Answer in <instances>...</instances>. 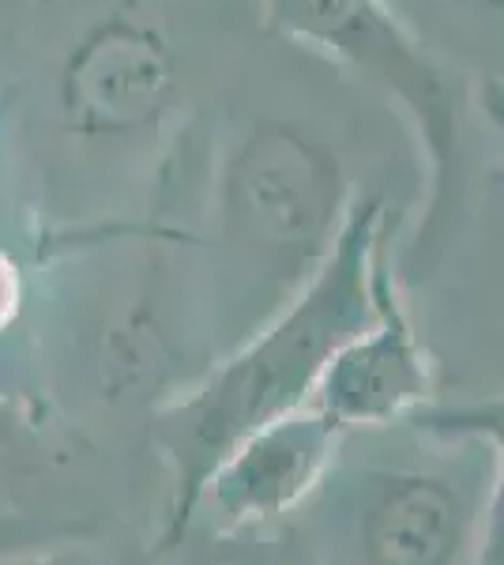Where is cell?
Returning <instances> with one entry per match:
<instances>
[{"label": "cell", "mask_w": 504, "mask_h": 565, "mask_svg": "<svg viewBox=\"0 0 504 565\" xmlns=\"http://www.w3.org/2000/svg\"><path fill=\"white\" fill-rule=\"evenodd\" d=\"M264 15L279 34L335 57L407 109L429 154V204L415 238V257H429L463 207L471 95L460 72L399 20L392 0H264Z\"/></svg>", "instance_id": "obj_4"}, {"label": "cell", "mask_w": 504, "mask_h": 565, "mask_svg": "<svg viewBox=\"0 0 504 565\" xmlns=\"http://www.w3.org/2000/svg\"><path fill=\"white\" fill-rule=\"evenodd\" d=\"M479 106L485 109L493 132H497L501 143H504V84L501 79H485V87L479 90Z\"/></svg>", "instance_id": "obj_10"}, {"label": "cell", "mask_w": 504, "mask_h": 565, "mask_svg": "<svg viewBox=\"0 0 504 565\" xmlns=\"http://www.w3.org/2000/svg\"><path fill=\"white\" fill-rule=\"evenodd\" d=\"M493 452L482 437L415 418L351 430L313 513L317 565H474Z\"/></svg>", "instance_id": "obj_2"}, {"label": "cell", "mask_w": 504, "mask_h": 565, "mask_svg": "<svg viewBox=\"0 0 504 565\" xmlns=\"http://www.w3.org/2000/svg\"><path fill=\"white\" fill-rule=\"evenodd\" d=\"M23 309V276L12 260L0 253V332H8Z\"/></svg>", "instance_id": "obj_9"}, {"label": "cell", "mask_w": 504, "mask_h": 565, "mask_svg": "<svg viewBox=\"0 0 504 565\" xmlns=\"http://www.w3.org/2000/svg\"><path fill=\"white\" fill-rule=\"evenodd\" d=\"M173 90L178 61L167 34L132 12H109L64 53L57 106L64 129L84 140H128L162 121Z\"/></svg>", "instance_id": "obj_6"}, {"label": "cell", "mask_w": 504, "mask_h": 565, "mask_svg": "<svg viewBox=\"0 0 504 565\" xmlns=\"http://www.w3.org/2000/svg\"><path fill=\"white\" fill-rule=\"evenodd\" d=\"M384 231V196H354L332 253L305 287L159 407L154 445L170 476L159 551H178L189 540L215 463L256 426L309 404L335 351L369 328L377 317V260L388 245Z\"/></svg>", "instance_id": "obj_1"}, {"label": "cell", "mask_w": 504, "mask_h": 565, "mask_svg": "<svg viewBox=\"0 0 504 565\" xmlns=\"http://www.w3.org/2000/svg\"><path fill=\"white\" fill-rule=\"evenodd\" d=\"M351 204L343 154L294 121H256L234 143L218 170L215 242L242 298L237 343L305 287Z\"/></svg>", "instance_id": "obj_3"}, {"label": "cell", "mask_w": 504, "mask_h": 565, "mask_svg": "<svg viewBox=\"0 0 504 565\" xmlns=\"http://www.w3.org/2000/svg\"><path fill=\"white\" fill-rule=\"evenodd\" d=\"M410 418L418 426H429V430L471 434L490 445L493 482H490V501H485V532L479 546V562L474 565H504V392L455 399V404L429 399Z\"/></svg>", "instance_id": "obj_8"}, {"label": "cell", "mask_w": 504, "mask_h": 565, "mask_svg": "<svg viewBox=\"0 0 504 565\" xmlns=\"http://www.w3.org/2000/svg\"><path fill=\"white\" fill-rule=\"evenodd\" d=\"M0 565H76V558L64 551H34V554H4Z\"/></svg>", "instance_id": "obj_11"}, {"label": "cell", "mask_w": 504, "mask_h": 565, "mask_svg": "<svg viewBox=\"0 0 504 565\" xmlns=\"http://www.w3.org/2000/svg\"><path fill=\"white\" fill-rule=\"evenodd\" d=\"M343 437L317 404H301L256 426L207 476L192 527L207 524L215 535H249L298 516L324 487Z\"/></svg>", "instance_id": "obj_5"}, {"label": "cell", "mask_w": 504, "mask_h": 565, "mask_svg": "<svg viewBox=\"0 0 504 565\" xmlns=\"http://www.w3.org/2000/svg\"><path fill=\"white\" fill-rule=\"evenodd\" d=\"M433 399V362L421 348L399 295L392 249L377 260V317L335 351L320 373L313 399L343 434L403 423Z\"/></svg>", "instance_id": "obj_7"}]
</instances>
